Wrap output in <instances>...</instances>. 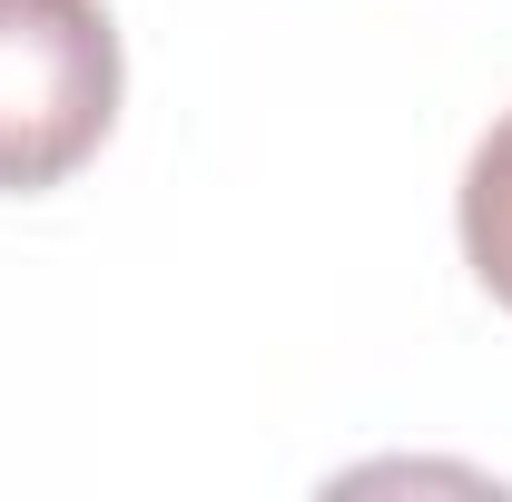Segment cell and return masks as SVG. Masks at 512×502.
<instances>
[{
	"mask_svg": "<svg viewBox=\"0 0 512 502\" xmlns=\"http://www.w3.org/2000/svg\"><path fill=\"white\" fill-rule=\"evenodd\" d=\"M463 266L483 276L493 306H512V109L483 128V148L463 168Z\"/></svg>",
	"mask_w": 512,
	"mask_h": 502,
	"instance_id": "cell-2",
	"label": "cell"
},
{
	"mask_svg": "<svg viewBox=\"0 0 512 502\" xmlns=\"http://www.w3.org/2000/svg\"><path fill=\"white\" fill-rule=\"evenodd\" d=\"M109 119H119L109 0H0V197L79 178Z\"/></svg>",
	"mask_w": 512,
	"mask_h": 502,
	"instance_id": "cell-1",
	"label": "cell"
}]
</instances>
